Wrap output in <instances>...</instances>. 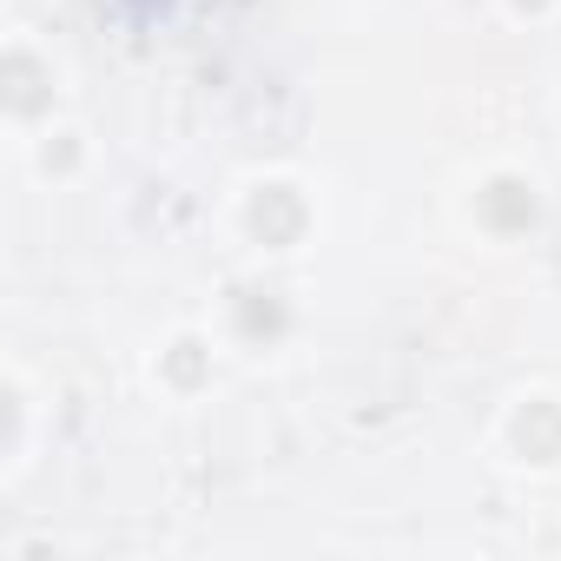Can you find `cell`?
<instances>
[{"label":"cell","mask_w":561,"mask_h":561,"mask_svg":"<svg viewBox=\"0 0 561 561\" xmlns=\"http://www.w3.org/2000/svg\"><path fill=\"white\" fill-rule=\"evenodd\" d=\"M515 443L535 456V462H548V456H561V416L548 410V403H528V416L515 423Z\"/></svg>","instance_id":"obj_1"},{"label":"cell","mask_w":561,"mask_h":561,"mask_svg":"<svg viewBox=\"0 0 561 561\" xmlns=\"http://www.w3.org/2000/svg\"><path fill=\"white\" fill-rule=\"evenodd\" d=\"M251 225H257L264 238H285V231H298V205H291L285 192H264L257 211H251Z\"/></svg>","instance_id":"obj_2"}]
</instances>
